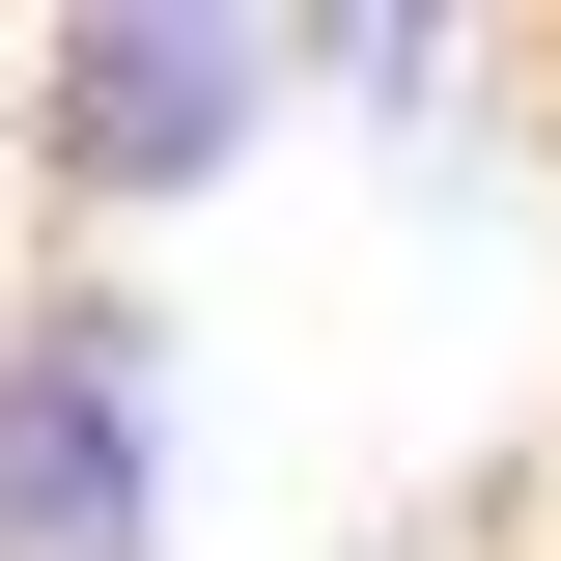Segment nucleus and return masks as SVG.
<instances>
[{
  "label": "nucleus",
  "instance_id": "obj_1",
  "mask_svg": "<svg viewBox=\"0 0 561 561\" xmlns=\"http://www.w3.org/2000/svg\"><path fill=\"white\" fill-rule=\"evenodd\" d=\"M309 28L253 0H57L28 57H0V169H28V253H140V225H197L225 169L280 140Z\"/></svg>",
  "mask_w": 561,
  "mask_h": 561
},
{
  "label": "nucleus",
  "instance_id": "obj_2",
  "mask_svg": "<svg viewBox=\"0 0 561 561\" xmlns=\"http://www.w3.org/2000/svg\"><path fill=\"white\" fill-rule=\"evenodd\" d=\"M0 561H169V280L140 253L0 280Z\"/></svg>",
  "mask_w": 561,
  "mask_h": 561
}]
</instances>
